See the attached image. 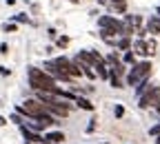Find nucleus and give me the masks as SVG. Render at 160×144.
Listing matches in <instances>:
<instances>
[{"label":"nucleus","instance_id":"nucleus-19","mask_svg":"<svg viewBox=\"0 0 160 144\" xmlns=\"http://www.w3.org/2000/svg\"><path fill=\"white\" fill-rule=\"evenodd\" d=\"M2 29H5V31H7V33H13V31H16V29H18V27H16V25H13V22H11V25H5V27H2Z\"/></svg>","mask_w":160,"mask_h":144},{"label":"nucleus","instance_id":"nucleus-28","mask_svg":"<svg viewBox=\"0 0 160 144\" xmlns=\"http://www.w3.org/2000/svg\"><path fill=\"white\" fill-rule=\"evenodd\" d=\"M100 2H102V5H105V2H107V0H100Z\"/></svg>","mask_w":160,"mask_h":144},{"label":"nucleus","instance_id":"nucleus-15","mask_svg":"<svg viewBox=\"0 0 160 144\" xmlns=\"http://www.w3.org/2000/svg\"><path fill=\"white\" fill-rule=\"evenodd\" d=\"M113 115H116L118 120L125 118V107H122V104H116V107H113Z\"/></svg>","mask_w":160,"mask_h":144},{"label":"nucleus","instance_id":"nucleus-17","mask_svg":"<svg viewBox=\"0 0 160 144\" xmlns=\"http://www.w3.org/2000/svg\"><path fill=\"white\" fill-rule=\"evenodd\" d=\"M113 9H116L118 13H125V11H127V2H118V5H113Z\"/></svg>","mask_w":160,"mask_h":144},{"label":"nucleus","instance_id":"nucleus-23","mask_svg":"<svg viewBox=\"0 0 160 144\" xmlns=\"http://www.w3.org/2000/svg\"><path fill=\"white\" fill-rule=\"evenodd\" d=\"M7 124V118H2V115H0V127H5Z\"/></svg>","mask_w":160,"mask_h":144},{"label":"nucleus","instance_id":"nucleus-22","mask_svg":"<svg viewBox=\"0 0 160 144\" xmlns=\"http://www.w3.org/2000/svg\"><path fill=\"white\" fill-rule=\"evenodd\" d=\"M91 131H96V122H91V124L87 127V133H91Z\"/></svg>","mask_w":160,"mask_h":144},{"label":"nucleus","instance_id":"nucleus-27","mask_svg":"<svg viewBox=\"0 0 160 144\" xmlns=\"http://www.w3.org/2000/svg\"><path fill=\"white\" fill-rule=\"evenodd\" d=\"M158 18H160V7H158Z\"/></svg>","mask_w":160,"mask_h":144},{"label":"nucleus","instance_id":"nucleus-18","mask_svg":"<svg viewBox=\"0 0 160 144\" xmlns=\"http://www.w3.org/2000/svg\"><path fill=\"white\" fill-rule=\"evenodd\" d=\"M149 133H151L153 137H156V135H160V122H158V124H153V127L149 129Z\"/></svg>","mask_w":160,"mask_h":144},{"label":"nucleus","instance_id":"nucleus-26","mask_svg":"<svg viewBox=\"0 0 160 144\" xmlns=\"http://www.w3.org/2000/svg\"><path fill=\"white\" fill-rule=\"evenodd\" d=\"M69 2H73V5H78V2H80V0H69Z\"/></svg>","mask_w":160,"mask_h":144},{"label":"nucleus","instance_id":"nucleus-11","mask_svg":"<svg viewBox=\"0 0 160 144\" xmlns=\"http://www.w3.org/2000/svg\"><path fill=\"white\" fill-rule=\"evenodd\" d=\"M116 47H118L120 51H129V49H131V40H129V36H122V38L116 42Z\"/></svg>","mask_w":160,"mask_h":144},{"label":"nucleus","instance_id":"nucleus-14","mask_svg":"<svg viewBox=\"0 0 160 144\" xmlns=\"http://www.w3.org/2000/svg\"><path fill=\"white\" fill-rule=\"evenodd\" d=\"M67 45H69V38H67V36H58V38H56V47L67 49Z\"/></svg>","mask_w":160,"mask_h":144},{"label":"nucleus","instance_id":"nucleus-21","mask_svg":"<svg viewBox=\"0 0 160 144\" xmlns=\"http://www.w3.org/2000/svg\"><path fill=\"white\" fill-rule=\"evenodd\" d=\"M9 73H11V71H9L7 67H0V75H9Z\"/></svg>","mask_w":160,"mask_h":144},{"label":"nucleus","instance_id":"nucleus-2","mask_svg":"<svg viewBox=\"0 0 160 144\" xmlns=\"http://www.w3.org/2000/svg\"><path fill=\"white\" fill-rule=\"evenodd\" d=\"M151 60H142V62H136V65H131V69H129V73H127V87H136L140 80H145V78H149L151 75Z\"/></svg>","mask_w":160,"mask_h":144},{"label":"nucleus","instance_id":"nucleus-7","mask_svg":"<svg viewBox=\"0 0 160 144\" xmlns=\"http://www.w3.org/2000/svg\"><path fill=\"white\" fill-rule=\"evenodd\" d=\"M45 140L51 142V144H62V142H65V133H62V131H51V133L45 135Z\"/></svg>","mask_w":160,"mask_h":144},{"label":"nucleus","instance_id":"nucleus-9","mask_svg":"<svg viewBox=\"0 0 160 144\" xmlns=\"http://www.w3.org/2000/svg\"><path fill=\"white\" fill-rule=\"evenodd\" d=\"M147 31H149V33H156V36H160V18H158V16L149 18V22H147Z\"/></svg>","mask_w":160,"mask_h":144},{"label":"nucleus","instance_id":"nucleus-16","mask_svg":"<svg viewBox=\"0 0 160 144\" xmlns=\"http://www.w3.org/2000/svg\"><path fill=\"white\" fill-rule=\"evenodd\" d=\"M13 20H16V22H31V20L25 16V13H18V16H11Z\"/></svg>","mask_w":160,"mask_h":144},{"label":"nucleus","instance_id":"nucleus-12","mask_svg":"<svg viewBox=\"0 0 160 144\" xmlns=\"http://www.w3.org/2000/svg\"><path fill=\"white\" fill-rule=\"evenodd\" d=\"M109 82L113 89H122V80H120V75H116L113 71H109Z\"/></svg>","mask_w":160,"mask_h":144},{"label":"nucleus","instance_id":"nucleus-10","mask_svg":"<svg viewBox=\"0 0 160 144\" xmlns=\"http://www.w3.org/2000/svg\"><path fill=\"white\" fill-rule=\"evenodd\" d=\"M149 87H153L151 82H149V78H145V80H140L138 84H136V95L140 98V95H142V93H145V91H147Z\"/></svg>","mask_w":160,"mask_h":144},{"label":"nucleus","instance_id":"nucleus-4","mask_svg":"<svg viewBox=\"0 0 160 144\" xmlns=\"http://www.w3.org/2000/svg\"><path fill=\"white\" fill-rule=\"evenodd\" d=\"M73 60H76L78 65H89V67H93L96 62H100V60H105V58H100L96 51H80Z\"/></svg>","mask_w":160,"mask_h":144},{"label":"nucleus","instance_id":"nucleus-24","mask_svg":"<svg viewBox=\"0 0 160 144\" xmlns=\"http://www.w3.org/2000/svg\"><path fill=\"white\" fill-rule=\"evenodd\" d=\"M111 5H118V2H127V0H109Z\"/></svg>","mask_w":160,"mask_h":144},{"label":"nucleus","instance_id":"nucleus-20","mask_svg":"<svg viewBox=\"0 0 160 144\" xmlns=\"http://www.w3.org/2000/svg\"><path fill=\"white\" fill-rule=\"evenodd\" d=\"M49 38L56 40V38H58V31H56V29H49Z\"/></svg>","mask_w":160,"mask_h":144},{"label":"nucleus","instance_id":"nucleus-3","mask_svg":"<svg viewBox=\"0 0 160 144\" xmlns=\"http://www.w3.org/2000/svg\"><path fill=\"white\" fill-rule=\"evenodd\" d=\"M158 100H160V87H149L142 95L138 98V107L140 109H151V107H156L158 104Z\"/></svg>","mask_w":160,"mask_h":144},{"label":"nucleus","instance_id":"nucleus-6","mask_svg":"<svg viewBox=\"0 0 160 144\" xmlns=\"http://www.w3.org/2000/svg\"><path fill=\"white\" fill-rule=\"evenodd\" d=\"M93 71H96V75H98V78H102V80H109V69H107V62H105V60L96 62V65H93Z\"/></svg>","mask_w":160,"mask_h":144},{"label":"nucleus","instance_id":"nucleus-13","mask_svg":"<svg viewBox=\"0 0 160 144\" xmlns=\"http://www.w3.org/2000/svg\"><path fill=\"white\" fill-rule=\"evenodd\" d=\"M122 62H125V65H136V53H133L131 49L122 53Z\"/></svg>","mask_w":160,"mask_h":144},{"label":"nucleus","instance_id":"nucleus-29","mask_svg":"<svg viewBox=\"0 0 160 144\" xmlns=\"http://www.w3.org/2000/svg\"><path fill=\"white\" fill-rule=\"evenodd\" d=\"M102 144H107V142H102Z\"/></svg>","mask_w":160,"mask_h":144},{"label":"nucleus","instance_id":"nucleus-8","mask_svg":"<svg viewBox=\"0 0 160 144\" xmlns=\"http://www.w3.org/2000/svg\"><path fill=\"white\" fill-rule=\"evenodd\" d=\"M73 102L80 107V109H85V111H93V104H91V100H87L85 95H76Z\"/></svg>","mask_w":160,"mask_h":144},{"label":"nucleus","instance_id":"nucleus-1","mask_svg":"<svg viewBox=\"0 0 160 144\" xmlns=\"http://www.w3.org/2000/svg\"><path fill=\"white\" fill-rule=\"evenodd\" d=\"M29 87L33 91H49V93L60 95V87L56 84V80L45 69H36V67L29 69Z\"/></svg>","mask_w":160,"mask_h":144},{"label":"nucleus","instance_id":"nucleus-5","mask_svg":"<svg viewBox=\"0 0 160 144\" xmlns=\"http://www.w3.org/2000/svg\"><path fill=\"white\" fill-rule=\"evenodd\" d=\"M131 51H133L136 55H149V42H147L145 38H140L138 42L131 47Z\"/></svg>","mask_w":160,"mask_h":144},{"label":"nucleus","instance_id":"nucleus-25","mask_svg":"<svg viewBox=\"0 0 160 144\" xmlns=\"http://www.w3.org/2000/svg\"><path fill=\"white\" fill-rule=\"evenodd\" d=\"M153 109H156V113H158V115H160V100H158V104H156V107H153Z\"/></svg>","mask_w":160,"mask_h":144}]
</instances>
